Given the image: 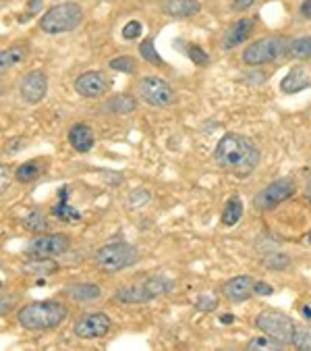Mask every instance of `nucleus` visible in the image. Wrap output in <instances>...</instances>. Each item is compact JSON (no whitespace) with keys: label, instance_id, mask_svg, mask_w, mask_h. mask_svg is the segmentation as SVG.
Here are the masks:
<instances>
[{"label":"nucleus","instance_id":"7","mask_svg":"<svg viewBox=\"0 0 311 351\" xmlns=\"http://www.w3.org/2000/svg\"><path fill=\"white\" fill-rule=\"evenodd\" d=\"M288 46L282 38H262L253 44H249L243 52V62L249 66H260L274 62L282 52H286Z\"/></svg>","mask_w":311,"mask_h":351},{"label":"nucleus","instance_id":"9","mask_svg":"<svg viewBox=\"0 0 311 351\" xmlns=\"http://www.w3.org/2000/svg\"><path fill=\"white\" fill-rule=\"evenodd\" d=\"M69 247H71V239L64 233H54V235L38 233V237H34L27 243V254L32 258H58Z\"/></svg>","mask_w":311,"mask_h":351},{"label":"nucleus","instance_id":"35","mask_svg":"<svg viewBox=\"0 0 311 351\" xmlns=\"http://www.w3.org/2000/svg\"><path fill=\"white\" fill-rule=\"evenodd\" d=\"M149 202V193L145 189H133L129 195V208H141Z\"/></svg>","mask_w":311,"mask_h":351},{"label":"nucleus","instance_id":"45","mask_svg":"<svg viewBox=\"0 0 311 351\" xmlns=\"http://www.w3.org/2000/svg\"><path fill=\"white\" fill-rule=\"evenodd\" d=\"M307 239H309V243H311V233H309V237H307Z\"/></svg>","mask_w":311,"mask_h":351},{"label":"nucleus","instance_id":"33","mask_svg":"<svg viewBox=\"0 0 311 351\" xmlns=\"http://www.w3.org/2000/svg\"><path fill=\"white\" fill-rule=\"evenodd\" d=\"M216 306H218V300L212 293H203V295H199L195 300V308L201 310V312H214Z\"/></svg>","mask_w":311,"mask_h":351},{"label":"nucleus","instance_id":"39","mask_svg":"<svg viewBox=\"0 0 311 351\" xmlns=\"http://www.w3.org/2000/svg\"><path fill=\"white\" fill-rule=\"evenodd\" d=\"M301 15L305 19L311 21V0H303V5H301Z\"/></svg>","mask_w":311,"mask_h":351},{"label":"nucleus","instance_id":"4","mask_svg":"<svg viewBox=\"0 0 311 351\" xmlns=\"http://www.w3.org/2000/svg\"><path fill=\"white\" fill-rule=\"evenodd\" d=\"M84 21V11L77 3H62L56 7H50L42 19L40 27L46 34H66L73 32L75 27H79Z\"/></svg>","mask_w":311,"mask_h":351},{"label":"nucleus","instance_id":"23","mask_svg":"<svg viewBox=\"0 0 311 351\" xmlns=\"http://www.w3.org/2000/svg\"><path fill=\"white\" fill-rule=\"evenodd\" d=\"M56 268H58V264L54 262V258H32L27 264H23V272L34 274V276L52 274V270H56Z\"/></svg>","mask_w":311,"mask_h":351},{"label":"nucleus","instance_id":"13","mask_svg":"<svg viewBox=\"0 0 311 351\" xmlns=\"http://www.w3.org/2000/svg\"><path fill=\"white\" fill-rule=\"evenodd\" d=\"M48 92V80L42 71H32L21 80V96L27 104H38Z\"/></svg>","mask_w":311,"mask_h":351},{"label":"nucleus","instance_id":"30","mask_svg":"<svg viewBox=\"0 0 311 351\" xmlns=\"http://www.w3.org/2000/svg\"><path fill=\"white\" fill-rule=\"evenodd\" d=\"M299 349H311V326L305 324H297L295 326V341H293Z\"/></svg>","mask_w":311,"mask_h":351},{"label":"nucleus","instance_id":"26","mask_svg":"<svg viewBox=\"0 0 311 351\" xmlns=\"http://www.w3.org/2000/svg\"><path fill=\"white\" fill-rule=\"evenodd\" d=\"M286 345H282L280 341L272 339V337H256L247 343V351H282Z\"/></svg>","mask_w":311,"mask_h":351},{"label":"nucleus","instance_id":"1","mask_svg":"<svg viewBox=\"0 0 311 351\" xmlns=\"http://www.w3.org/2000/svg\"><path fill=\"white\" fill-rule=\"evenodd\" d=\"M216 165L237 177H249L260 165V150L249 137L228 131L220 137V142L214 150Z\"/></svg>","mask_w":311,"mask_h":351},{"label":"nucleus","instance_id":"11","mask_svg":"<svg viewBox=\"0 0 311 351\" xmlns=\"http://www.w3.org/2000/svg\"><path fill=\"white\" fill-rule=\"evenodd\" d=\"M110 324H112V320L108 318V314L94 312V314H86L77 320L73 326V332L79 339H100V337L108 335Z\"/></svg>","mask_w":311,"mask_h":351},{"label":"nucleus","instance_id":"15","mask_svg":"<svg viewBox=\"0 0 311 351\" xmlns=\"http://www.w3.org/2000/svg\"><path fill=\"white\" fill-rule=\"evenodd\" d=\"M309 86H311V66H307V64L293 66L284 75V80L280 82V90L284 94H299V92L307 90Z\"/></svg>","mask_w":311,"mask_h":351},{"label":"nucleus","instance_id":"31","mask_svg":"<svg viewBox=\"0 0 311 351\" xmlns=\"http://www.w3.org/2000/svg\"><path fill=\"white\" fill-rule=\"evenodd\" d=\"M110 69L114 71H121V73H135L137 71V64L131 56H116L110 60Z\"/></svg>","mask_w":311,"mask_h":351},{"label":"nucleus","instance_id":"28","mask_svg":"<svg viewBox=\"0 0 311 351\" xmlns=\"http://www.w3.org/2000/svg\"><path fill=\"white\" fill-rule=\"evenodd\" d=\"M40 173H42L40 165H38L36 160H29V162H25V165H21V167L17 169L15 177H17L19 183H32L34 179L40 177Z\"/></svg>","mask_w":311,"mask_h":351},{"label":"nucleus","instance_id":"43","mask_svg":"<svg viewBox=\"0 0 311 351\" xmlns=\"http://www.w3.org/2000/svg\"><path fill=\"white\" fill-rule=\"evenodd\" d=\"M303 316L311 318V308H309V306H305V308H303Z\"/></svg>","mask_w":311,"mask_h":351},{"label":"nucleus","instance_id":"29","mask_svg":"<svg viewBox=\"0 0 311 351\" xmlns=\"http://www.w3.org/2000/svg\"><path fill=\"white\" fill-rule=\"evenodd\" d=\"M139 54H141L149 64H153V66H162V64H164V60L160 58V54L156 52V48H153V38H147V40H143V42L139 44Z\"/></svg>","mask_w":311,"mask_h":351},{"label":"nucleus","instance_id":"32","mask_svg":"<svg viewBox=\"0 0 311 351\" xmlns=\"http://www.w3.org/2000/svg\"><path fill=\"white\" fill-rule=\"evenodd\" d=\"M288 264H290V258L286 254H270L264 260V266L270 268V270H284Z\"/></svg>","mask_w":311,"mask_h":351},{"label":"nucleus","instance_id":"42","mask_svg":"<svg viewBox=\"0 0 311 351\" xmlns=\"http://www.w3.org/2000/svg\"><path fill=\"white\" fill-rule=\"evenodd\" d=\"M3 189H7V167H3Z\"/></svg>","mask_w":311,"mask_h":351},{"label":"nucleus","instance_id":"36","mask_svg":"<svg viewBox=\"0 0 311 351\" xmlns=\"http://www.w3.org/2000/svg\"><path fill=\"white\" fill-rule=\"evenodd\" d=\"M141 32H143L141 21H129V23L125 25V29H123V38H125V40H135V38L141 36Z\"/></svg>","mask_w":311,"mask_h":351},{"label":"nucleus","instance_id":"14","mask_svg":"<svg viewBox=\"0 0 311 351\" xmlns=\"http://www.w3.org/2000/svg\"><path fill=\"white\" fill-rule=\"evenodd\" d=\"M253 287H256V280L251 276L243 274V276H235V278L226 280L222 287V293L228 302H247L256 293Z\"/></svg>","mask_w":311,"mask_h":351},{"label":"nucleus","instance_id":"41","mask_svg":"<svg viewBox=\"0 0 311 351\" xmlns=\"http://www.w3.org/2000/svg\"><path fill=\"white\" fill-rule=\"evenodd\" d=\"M232 320H235V316H232V314H226V316H222V318H220V322H222V324H232Z\"/></svg>","mask_w":311,"mask_h":351},{"label":"nucleus","instance_id":"5","mask_svg":"<svg viewBox=\"0 0 311 351\" xmlns=\"http://www.w3.org/2000/svg\"><path fill=\"white\" fill-rule=\"evenodd\" d=\"M139 260L137 250L131 243H123V241H114L108 245H102L96 254H94V262L102 272H119L125 268H131L135 262Z\"/></svg>","mask_w":311,"mask_h":351},{"label":"nucleus","instance_id":"10","mask_svg":"<svg viewBox=\"0 0 311 351\" xmlns=\"http://www.w3.org/2000/svg\"><path fill=\"white\" fill-rule=\"evenodd\" d=\"M139 92L141 98L156 108H166L175 102V90L160 77H143L139 82Z\"/></svg>","mask_w":311,"mask_h":351},{"label":"nucleus","instance_id":"25","mask_svg":"<svg viewBox=\"0 0 311 351\" xmlns=\"http://www.w3.org/2000/svg\"><path fill=\"white\" fill-rule=\"evenodd\" d=\"M21 225H23V229H27V231H32V233H46L50 223H48V219L40 213V210H32L29 215L23 217Z\"/></svg>","mask_w":311,"mask_h":351},{"label":"nucleus","instance_id":"37","mask_svg":"<svg viewBox=\"0 0 311 351\" xmlns=\"http://www.w3.org/2000/svg\"><path fill=\"white\" fill-rule=\"evenodd\" d=\"M253 291H256L258 295H272V293H274V287L268 285V283H264V280H258L256 287H253Z\"/></svg>","mask_w":311,"mask_h":351},{"label":"nucleus","instance_id":"20","mask_svg":"<svg viewBox=\"0 0 311 351\" xmlns=\"http://www.w3.org/2000/svg\"><path fill=\"white\" fill-rule=\"evenodd\" d=\"M64 293L75 302H94L102 295V289L94 283H75V285H69Z\"/></svg>","mask_w":311,"mask_h":351},{"label":"nucleus","instance_id":"18","mask_svg":"<svg viewBox=\"0 0 311 351\" xmlns=\"http://www.w3.org/2000/svg\"><path fill=\"white\" fill-rule=\"evenodd\" d=\"M69 144L77 152H90L94 148V131L84 123L73 125L71 131H69Z\"/></svg>","mask_w":311,"mask_h":351},{"label":"nucleus","instance_id":"12","mask_svg":"<svg viewBox=\"0 0 311 351\" xmlns=\"http://www.w3.org/2000/svg\"><path fill=\"white\" fill-rule=\"evenodd\" d=\"M75 90L84 98H100L108 92V82L102 73L88 71L75 80Z\"/></svg>","mask_w":311,"mask_h":351},{"label":"nucleus","instance_id":"19","mask_svg":"<svg viewBox=\"0 0 311 351\" xmlns=\"http://www.w3.org/2000/svg\"><path fill=\"white\" fill-rule=\"evenodd\" d=\"M251 29H253V21H251V19H239L237 23H232V25L228 27V32H226V36H224V40H222V46H224L226 50L239 46L241 42H245V40L249 38Z\"/></svg>","mask_w":311,"mask_h":351},{"label":"nucleus","instance_id":"38","mask_svg":"<svg viewBox=\"0 0 311 351\" xmlns=\"http://www.w3.org/2000/svg\"><path fill=\"white\" fill-rule=\"evenodd\" d=\"M256 5V0H232V11H247L249 7Z\"/></svg>","mask_w":311,"mask_h":351},{"label":"nucleus","instance_id":"16","mask_svg":"<svg viewBox=\"0 0 311 351\" xmlns=\"http://www.w3.org/2000/svg\"><path fill=\"white\" fill-rule=\"evenodd\" d=\"M66 197H69V187H60V191H58V202L52 206V215H54L58 221H62V223L75 225V223H79V221H82V213H79V210H75V208L66 202Z\"/></svg>","mask_w":311,"mask_h":351},{"label":"nucleus","instance_id":"17","mask_svg":"<svg viewBox=\"0 0 311 351\" xmlns=\"http://www.w3.org/2000/svg\"><path fill=\"white\" fill-rule=\"evenodd\" d=\"M201 5L197 0H162V11L177 19H187L197 15Z\"/></svg>","mask_w":311,"mask_h":351},{"label":"nucleus","instance_id":"6","mask_svg":"<svg viewBox=\"0 0 311 351\" xmlns=\"http://www.w3.org/2000/svg\"><path fill=\"white\" fill-rule=\"evenodd\" d=\"M256 326H258L264 335H268V337L280 341L282 345H290V343L295 341V326H297V324H295L293 318L286 316L284 312H278V310H264V312L258 314Z\"/></svg>","mask_w":311,"mask_h":351},{"label":"nucleus","instance_id":"44","mask_svg":"<svg viewBox=\"0 0 311 351\" xmlns=\"http://www.w3.org/2000/svg\"><path fill=\"white\" fill-rule=\"evenodd\" d=\"M307 199L311 202V181L307 183Z\"/></svg>","mask_w":311,"mask_h":351},{"label":"nucleus","instance_id":"24","mask_svg":"<svg viewBox=\"0 0 311 351\" xmlns=\"http://www.w3.org/2000/svg\"><path fill=\"white\" fill-rule=\"evenodd\" d=\"M286 54H288L290 58H297V60H309V58H311V36L293 40V42L288 44Z\"/></svg>","mask_w":311,"mask_h":351},{"label":"nucleus","instance_id":"40","mask_svg":"<svg viewBox=\"0 0 311 351\" xmlns=\"http://www.w3.org/2000/svg\"><path fill=\"white\" fill-rule=\"evenodd\" d=\"M44 3H42V0H29V15H34V13H38L40 11V7H42Z\"/></svg>","mask_w":311,"mask_h":351},{"label":"nucleus","instance_id":"21","mask_svg":"<svg viewBox=\"0 0 311 351\" xmlns=\"http://www.w3.org/2000/svg\"><path fill=\"white\" fill-rule=\"evenodd\" d=\"M102 108L106 112H112V114H129L137 108V100L129 94H116V96L108 98L102 104Z\"/></svg>","mask_w":311,"mask_h":351},{"label":"nucleus","instance_id":"34","mask_svg":"<svg viewBox=\"0 0 311 351\" xmlns=\"http://www.w3.org/2000/svg\"><path fill=\"white\" fill-rule=\"evenodd\" d=\"M187 54H189V58H191L195 64H199V66H206V64H208V60H210L208 52H203V50H201L199 46H195V44L187 46Z\"/></svg>","mask_w":311,"mask_h":351},{"label":"nucleus","instance_id":"27","mask_svg":"<svg viewBox=\"0 0 311 351\" xmlns=\"http://www.w3.org/2000/svg\"><path fill=\"white\" fill-rule=\"evenodd\" d=\"M23 58H25V50L19 48V46L9 48V50H3V54H0V69H3V73H7L11 66H15Z\"/></svg>","mask_w":311,"mask_h":351},{"label":"nucleus","instance_id":"8","mask_svg":"<svg viewBox=\"0 0 311 351\" xmlns=\"http://www.w3.org/2000/svg\"><path fill=\"white\" fill-rule=\"evenodd\" d=\"M297 191V185L290 177L278 179L274 183H270L268 187H264L256 197H253V206L256 210H272L278 204L286 202L288 197H293Z\"/></svg>","mask_w":311,"mask_h":351},{"label":"nucleus","instance_id":"2","mask_svg":"<svg viewBox=\"0 0 311 351\" xmlns=\"http://www.w3.org/2000/svg\"><path fill=\"white\" fill-rule=\"evenodd\" d=\"M66 308L60 302L54 300H44V302H34L23 306L17 312V320L23 328L29 330H48V328H56L60 322H64L66 318Z\"/></svg>","mask_w":311,"mask_h":351},{"label":"nucleus","instance_id":"3","mask_svg":"<svg viewBox=\"0 0 311 351\" xmlns=\"http://www.w3.org/2000/svg\"><path fill=\"white\" fill-rule=\"evenodd\" d=\"M173 287H175V283L164 276H147L141 280V283L123 285L121 289H116L114 298L121 304H143V302H149L153 298L171 293Z\"/></svg>","mask_w":311,"mask_h":351},{"label":"nucleus","instance_id":"22","mask_svg":"<svg viewBox=\"0 0 311 351\" xmlns=\"http://www.w3.org/2000/svg\"><path fill=\"white\" fill-rule=\"evenodd\" d=\"M243 217V199L239 195H232L228 197L226 206H224V213H222V225L224 227H235Z\"/></svg>","mask_w":311,"mask_h":351}]
</instances>
